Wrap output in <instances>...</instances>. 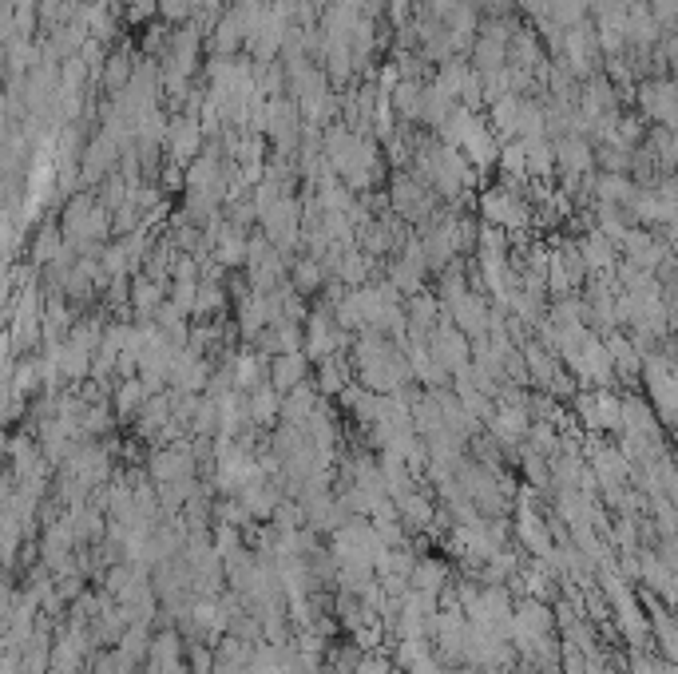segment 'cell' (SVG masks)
I'll return each mask as SVG.
<instances>
[{"mask_svg": "<svg viewBox=\"0 0 678 674\" xmlns=\"http://www.w3.org/2000/svg\"><path fill=\"white\" fill-rule=\"evenodd\" d=\"M349 357H353L357 385H365L373 393H401L417 381L405 345L389 341L385 334H357L349 345Z\"/></svg>", "mask_w": 678, "mask_h": 674, "instance_id": "6da1fadb", "label": "cell"}, {"mask_svg": "<svg viewBox=\"0 0 678 674\" xmlns=\"http://www.w3.org/2000/svg\"><path fill=\"white\" fill-rule=\"evenodd\" d=\"M322 147H326V159L334 163L338 179L349 191H369L385 175V159L377 155L373 139L365 131H353L349 123L326 127L322 131Z\"/></svg>", "mask_w": 678, "mask_h": 674, "instance_id": "7a4b0ae2", "label": "cell"}, {"mask_svg": "<svg viewBox=\"0 0 678 674\" xmlns=\"http://www.w3.org/2000/svg\"><path fill=\"white\" fill-rule=\"evenodd\" d=\"M437 191L417 175V171H397L389 183V207L401 223H429L437 215Z\"/></svg>", "mask_w": 678, "mask_h": 674, "instance_id": "3957f363", "label": "cell"}, {"mask_svg": "<svg viewBox=\"0 0 678 674\" xmlns=\"http://www.w3.org/2000/svg\"><path fill=\"white\" fill-rule=\"evenodd\" d=\"M480 215L488 226H500L508 234H524L532 226V203L524 199V191L500 183V187H488L480 195Z\"/></svg>", "mask_w": 678, "mask_h": 674, "instance_id": "277c9868", "label": "cell"}, {"mask_svg": "<svg viewBox=\"0 0 678 674\" xmlns=\"http://www.w3.org/2000/svg\"><path fill=\"white\" fill-rule=\"evenodd\" d=\"M286 266L290 254H282L266 234L250 238V254H246V278L254 294H274L278 286H286Z\"/></svg>", "mask_w": 678, "mask_h": 674, "instance_id": "5b68a950", "label": "cell"}, {"mask_svg": "<svg viewBox=\"0 0 678 674\" xmlns=\"http://www.w3.org/2000/svg\"><path fill=\"white\" fill-rule=\"evenodd\" d=\"M302 108H298V100H286V96H278V100H266V112H262V135L278 147V155H290V151H298L302 147Z\"/></svg>", "mask_w": 678, "mask_h": 674, "instance_id": "8992f818", "label": "cell"}, {"mask_svg": "<svg viewBox=\"0 0 678 674\" xmlns=\"http://www.w3.org/2000/svg\"><path fill=\"white\" fill-rule=\"evenodd\" d=\"M643 377H647L655 417L667 421V425H678V365L671 357H647Z\"/></svg>", "mask_w": 678, "mask_h": 674, "instance_id": "52a82bcc", "label": "cell"}, {"mask_svg": "<svg viewBox=\"0 0 678 674\" xmlns=\"http://www.w3.org/2000/svg\"><path fill=\"white\" fill-rule=\"evenodd\" d=\"M353 341L349 334L338 326V318H334V310H318V314H310L306 318V357L310 361H326V357H338L345 353Z\"/></svg>", "mask_w": 678, "mask_h": 674, "instance_id": "ba28073f", "label": "cell"}, {"mask_svg": "<svg viewBox=\"0 0 678 674\" xmlns=\"http://www.w3.org/2000/svg\"><path fill=\"white\" fill-rule=\"evenodd\" d=\"M429 254H425V242L421 238H405V246L397 250V258L389 262V282L401 290V294H421L425 286V274H429Z\"/></svg>", "mask_w": 678, "mask_h": 674, "instance_id": "9c48e42d", "label": "cell"}, {"mask_svg": "<svg viewBox=\"0 0 678 674\" xmlns=\"http://www.w3.org/2000/svg\"><path fill=\"white\" fill-rule=\"evenodd\" d=\"M429 353L437 357L441 369H449L452 377H456L460 369L472 365V337L464 334V330H456L452 322H441L433 330V337H429Z\"/></svg>", "mask_w": 678, "mask_h": 674, "instance_id": "30bf717a", "label": "cell"}, {"mask_svg": "<svg viewBox=\"0 0 678 674\" xmlns=\"http://www.w3.org/2000/svg\"><path fill=\"white\" fill-rule=\"evenodd\" d=\"M445 318H449L456 330H464L472 341H476V337H488V330H492V302L480 298L476 290H468V294L452 298L449 306H445Z\"/></svg>", "mask_w": 678, "mask_h": 674, "instance_id": "8fae6325", "label": "cell"}, {"mask_svg": "<svg viewBox=\"0 0 678 674\" xmlns=\"http://www.w3.org/2000/svg\"><path fill=\"white\" fill-rule=\"evenodd\" d=\"M195 445H187V441H175V445H163V449L151 452V460H147V472H151V480L155 484H171V480H187V476H195Z\"/></svg>", "mask_w": 678, "mask_h": 674, "instance_id": "7c38bea8", "label": "cell"}, {"mask_svg": "<svg viewBox=\"0 0 678 674\" xmlns=\"http://www.w3.org/2000/svg\"><path fill=\"white\" fill-rule=\"evenodd\" d=\"M203 139H207V131H203V119L199 115H179L175 123H171V131H167V151H171V163H179V167H191L199 155H203Z\"/></svg>", "mask_w": 678, "mask_h": 674, "instance_id": "4fadbf2b", "label": "cell"}, {"mask_svg": "<svg viewBox=\"0 0 678 674\" xmlns=\"http://www.w3.org/2000/svg\"><path fill=\"white\" fill-rule=\"evenodd\" d=\"M639 108H643V115H651L659 127L678 135V88L671 80H647L639 88Z\"/></svg>", "mask_w": 678, "mask_h": 674, "instance_id": "5bb4252c", "label": "cell"}, {"mask_svg": "<svg viewBox=\"0 0 678 674\" xmlns=\"http://www.w3.org/2000/svg\"><path fill=\"white\" fill-rule=\"evenodd\" d=\"M127 151L115 143L108 131H100L88 147H84V155H80V175H84V183H104V179H112V167L123 159Z\"/></svg>", "mask_w": 678, "mask_h": 674, "instance_id": "9a60e30c", "label": "cell"}, {"mask_svg": "<svg viewBox=\"0 0 678 674\" xmlns=\"http://www.w3.org/2000/svg\"><path fill=\"white\" fill-rule=\"evenodd\" d=\"M488 433H492L504 449L528 445V433H532V413H528V405H496V413H492V421H488Z\"/></svg>", "mask_w": 678, "mask_h": 674, "instance_id": "2e32d148", "label": "cell"}, {"mask_svg": "<svg viewBox=\"0 0 678 674\" xmlns=\"http://www.w3.org/2000/svg\"><path fill=\"white\" fill-rule=\"evenodd\" d=\"M393 504H397V516H401L405 528H413V532H437V528H433V524H437V508H433V500H429L417 484L405 488V492H397Z\"/></svg>", "mask_w": 678, "mask_h": 674, "instance_id": "e0dca14e", "label": "cell"}, {"mask_svg": "<svg viewBox=\"0 0 678 674\" xmlns=\"http://www.w3.org/2000/svg\"><path fill=\"white\" fill-rule=\"evenodd\" d=\"M211 385V369L203 361V353L195 349H179L175 365H171V389L175 393H203Z\"/></svg>", "mask_w": 678, "mask_h": 674, "instance_id": "ac0fdd59", "label": "cell"}, {"mask_svg": "<svg viewBox=\"0 0 678 674\" xmlns=\"http://www.w3.org/2000/svg\"><path fill=\"white\" fill-rule=\"evenodd\" d=\"M595 195H599V203H607V207H623V211H631L635 215V203H639V183L631 179V175H619V171H603L599 179H595Z\"/></svg>", "mask_w": 678, "mask_h": 674, "instance_id": "d6986e66", "label": "cell"}, {"mask_svg": "<svg viewBox=\"0 0 678 674\" xmlns=\"http://www.w3.org/2000/svg\"><path fill=\"white\" fill-rule=\"evenodd\" d=\"M171 421H175V397L155 393V397H147V405L139 409L135 429H139V437H143V441H159V437H163V429H167Z\"/></svg>", "mask_w": 678, "mask_h": 674, "instance_id": "ffe728a7", "label": "cell"}, {"mask_svg": "<svg viewBox=\"0 0 678 674\" xmlns=\"http://www.w3.org/2000/svg\"><path fill=\"white\" fill-rule=\"evenodd\" d=\"M310 381V357L306 353H282V357H270V385L286 397L290 389L306 385Z\"/></svg>", "mask_w": 678, "mask_h": 674, "instance_id": "44dd1931", "label": "cell"}, {"mask_svg": "<svg viewBox=\"0 0 678 674\" xmlns=\"http://www.w3.org/2000/svg\"><path fill=\"white\" fill-rule=\"evenodd\" d=\"M468 60H472V68H476L480 76H496V72L508 68V40L480 32L476 44H472V52H468Z\"/></svg>", "mask_w": 678, "mask_h": 674, "instance_id": "7402d4cb", "label": "cell"}, {"mask_svg": "<svg viewBox=\"0 0 678 674\" xmlns=\"http://www.w3.org/2000/svg\"><path fill=\"white\" fill-rule=\"evenodd\" d=\"M575 246H579V254H583V262H587L591 274H611V266H615V242H611L603 230H587Z\"/></svg>", "mask_w": 678, "mask_h": 674, "instance_id": "603a6c76", "label": "cell"}, {"mask_svg": "<svg viewBox=\"0 0 678 674\" xmlns=\"http://www.w3.org/2000/svg\"><path fill=\"white\" fill-rule=\"evenodd\" d=\"M230 369H234L238 393H254V389H262V385L270 381V361H266V353H238V357L230 361Z\"/></svg>", "mask_w": 678, "mask_h": 674, "instance_id": "cb8c5ba5", "label": "cell"}, {"mask_svg": "<svg viewBox=\"0 0 678 674\" xmlns=\"http://www.w3.org/2000/svg\"><path fill=\"white\" fill-rule=\"evenodd\" d=\"M520 108L524 100L520 96H500L488 104V127L508 143V139H520Z\"/></svg>", "mask_w": 678, "mask_h": 674, "instance_id": "d4e9b609", "label": "cell"}, {"mask_svg": "<svg viewBox=\"0 0 678 674\" xmlns=\"http://www.w3.org/2000/svg\"><path fill=\"white\" fill-rule=\"evenodd\" d=\"M318 405H322V393H318V385L306 381V385H298V389H290L282 397V421L286 425H306Z\"/></svg>", "mask_w": 678, "mask_h": 674, "instance_id": "484cf974", "label": "cell"}, {"mask_svg": "<svg viewBox=\"0 0 678 674\" xmlns=\"http://www.w3.org/2000/svg\"><path fill=\"white\" fill-rule=\"evenodd\" d=\"M270 322H274V318H270V298L250 290V294L238 302V330H242V337H250V341H254V337L262 334Z\"/></svg>", "mask_w": 678, "mask_h": 674, "instance_id": "4316f807", "label": "cell"}, {"mask_svg": "<svg viewBox=\"0 0 678 674\" xmlns=\"http://www.w3.org/2000/svg\"><path fill=\"white\" fill-rule=\"evenodd\" d=\"M163 302H167V286L163 282H155V278H135L131 282V306H135V314L143 322H155Z\"/></svg>", "mask_w": 678, "mask_h": 674, "instance_id": "83f0119b", "label": "cell"}, {"mask_svg": "<svg viewBox=\"0 0 678 674\" xmlns=\"http://www.w3.org/2000/svg\"><path fill=\"white\" fill-rule=\"evenodd\" d=\"M147 397H151V393H147V385H143L139 377H123L112 393L115 417H119V421H135V417H139V409L147 405Z\"/></svg>", "mask_w": 678, "mask_h": 674, "instance_id": "f1b7e54d", "label": "cell"}, {"mask_svg": "<svg viewBox=\"0 0 678 674\" xmlns=\"http://www.w3.org/2000/svg\"><path fill=\"white\" fill-rule=\"evenodd\" d=\"M246 413H250V425H270V421H278V417H282V393L266 381L262 389L246 393Z\"/></svg>", "mask_w": 678, "mask_h": 674, "instance_id": "f546056e", "label": "cell"}, {"mask_svg": "<svg viewBox=\"0 0 678 674\" xmlns=\"http://www.w3.org/2000/svg\"><path fill=\"white\" fill-rule=\"evenodd\" d=\"M357 373L341 361V353L338 357H326V361H318V393L322 397H341L345 389H349V381H353Z\"/></svg>", "mask_w": 678, "mask_h": 674, "instance_id": "4dcf8cb0", "label": "cell"}, {"mask_svg": "<svg viewBox=\"0 0 678 674\" xmlns=\"http://www.w3.org/2000/svg\"><path fill=\"white\" fill-rule=\"evenodd\" d=\"M413 587L429 591V595H441L449 587V563L437 560V556H421L417 567H413Z\"/></svg>", "mask_w": 678, "mask_h": 674, "instance_id": "1f68e13d", "label": "cell"}, {"mask_svg": "<svg viewBox=\"0 0 678 674\" xmlns=\"http://www.w3.org/2000/svg\"><path fill=\"white\" fill-rule=\"evenodd\" d=\"M524 151H528V175H552L556 171V143L548 135H532L524 139Z\"/></svg>", "mask_w": 678, "mask_h": 674, "instance_id": "d6a6232c", "label": "cell"}, {"mask_svg": "<svg viewBox=\"0 0 678 674\" xmlns=\"http://www.w3.org/2000/svg\"><path fill=\"white\" fill-rule=\"evenodd\" d=\"M131 76H135L131 56H127V52H112V56H108V64H104V72H100V84H104L112 96H119V92L131 84Z\"/></svg>", "mask_w": 678, "mask_h": 674, "instance_id": "836d02e7", "label": "cell"}, {"mask_svg": "<svg viewBox=\"0 0 678 674\" xmlns=\"http://www.w3.org/2000/svg\"><path fill=\"white\" fill-rule=\"evenodd\" d=\"M80 663H84V647L64 631L60 643L52 647V671L48 674H80Z\"/></svg>", "mask_w": 678, "mask_h": 674, "instance_id": "e575fe53", "label": "cell"}, {"mask_svg": "<svg viewBox=\"0 0 678 674\" xmlns=\"http://www.w3.org/2000/svg\"><path fill=\"white\" fill-rule=\"evenodd\" d=\"M183 655V639L175 635V631H163L155 643H151V671L163 674L167 667H175V663H183L179 659Z\"/></svg>", "mask_w": 678, "mask_h": 674, "instance_id": "d590c367", "label": "cell"}, {"mask_svg": "<svg viewBox=\"0 0 678 674\" xmlns=\"http://www.w3.org/2000/svg\"><path fill=\"white\" fill-rule=\"evenodd\" d=\"M294 290L298 294H318L322 286H326V262H318V258H302V262H294Z\"/></svg>", "mask_w": 678, "mask_h": 674, "instance_id": "8d00e7d4", "label": "cell"}, {"mask_svg": "<svg viewBox=\"0 0 678 674\" xmlns=\"http://www.w3.org/2000/svg\"><path fill=\"white\" fill-rule=\"evenodd\" d=\"M151 635H147V623H131L127 631H123V639H119V655H127L131 663H139L143 655H151Z\"/></svg>", "mask_w": 678, "mask_h": 674, "instance_id": "74e56055", "label": "cell"}, {"mask_svg": "<svg viewBox=\"0 0 678 674\" xmlns=\"http://www.w3.org/2000/svg\"><path fill=\"white\" fill-rule=\"evenodd\" d=\"M223 310H226L223 282H199V306H195V314H199V318H219Z\"/></svg>", "mask_w": 678, "mask_h": 674, "instance_id": "f35d334b", "label": "cell"}, {"mask_svg": "<svg viewBox=\"0 0 678 674\" xmlns=\"http://www.w3.org/2000/svg\"><path fill=\"white\" fill-rule=\"evenodd\" d=\"M433 655V647H429V639H401L397 643V671H413L421 659H429Z\"/></svg>", "mask_w": 678, "mask_h": 674, "instance_id": "ab89813d", "label": "cell"}, {"mask_svg": "<svg viewBox=\"0 0 678 674\" xmlns=\"http://www.w3.org/2000/svg\"><path fill=\"white\" fill-rule=\"evenodd\" d=\"M84 20H88V32H92L96 40H112L115 36V16L108 4H88V8H84Z\"/></svg>", "mask_w": 678, "mask_h": 674, "instance_id": "60d3db41", "label": "cell"}, {"mask_svg": "<svg viewBox=\"0 0 678 674\" xmlns=\"http://www.w3.org/2000/svg\"><path fill=\"white\" fill-rule=\"evenodd\" d=\"M524 476H528L532 488H548V484H552V464H548V456H540V452L528 449V445H524Z\"/></svg>", "mask_w": 678, "mask_h": 674, "instance_id": "b9f144b4", "label": "cell"}, {"mask_svg": "<svg viewBox=\"0 0 678 674\" xmlns=\"http://www.w3.org/2000/svg\"><path fill=\"white\" fill-rule=\"evenodd\" d=\"M357 674H397V663L385 651H365L357 659Z\"/></svg>", "mask_w": 678, "mask_h": 674, "instance_id": "7bdbcfd3", "label": "cell"}, {"mask_svg": "<svg viewBox=\"0 0 678 674\" xmlns=\"http://www.w3.org/2000/svg\"><path fill=\"white\" fill-rule=\"evenodd\" d=\"M80 429H84V433H108V429H112V413H108V405H88V409H84Z\"/></svg>", "mask_w": 678, "mask_h": 674, "instance_id": "ee69618b", "label": "cell"}, {"mask_svg": "<svg viewBox=\"0 0 678 674\" xmlns=\"http://www.w3.org/2000/svg\"><path fill=\"white\" fill-rule=\"evenodd\" d=\"M195 16V0H159V20H187Z\"/></svg>", "mask_w": 678, "mask_h": 674, "instance_id": "f6af8a7d", "label": "cell"}, {"mask_svg": "<svg viewBox=\"0 0 678 674\" xmlns=\"http://www.w3.org/2000/svg\"><path fill=\"white\" fill-rule=\"evenodd\" d=\"M191 671L215 674V651H207L203 643H195V647H191Z\"/></svg>", "mask_w": 678, "mask_h": 674, "instance_id": "bcb514c9", "label": "cell"}, {"mask_svg": "<svg viewBox=\"0 0 678 674\" xmlns=\"http://www.w3.org/2000/svg\"><path fill=\"white\" fill-rule=\"evenodd\" d=\"M564 674H587V667H583V651H579L575 643H567L564 647Z\"/></svg>", "mask_w": 678, "mask_h": 674, "instance_id": "7dc6e473", "label": "cell"}, {"mask_svg": "<svg viewBox=\"0 0 678 674\" xmlns=\"http://www.w3.org/2000/svg\"><path fill=\"white\" fill-rule=\"evenodd\" d=\"M163 674H195V671H191V667H183V663H175V667H167Z\"/></svg>", "mask_w": 678, "mask_h": 674, "instance_id": "c3c4849f", "label": "cell"}, {"mask_svg": "<svg viewBox=\"0 0 678 674\" xmlns=\"http://www.w3.org/2000/svg\"><path fill=\"white\" fill-rule=\"evenodd\" d=\"M96 4H104V0H96Z\"/></svg>", "mask_w": 678, "mask_h": 674, "instance_id": "681fc988", "label": "cell"}]
</instances>
